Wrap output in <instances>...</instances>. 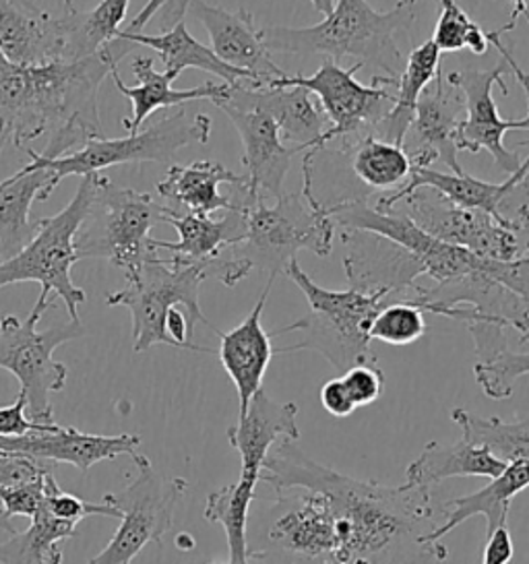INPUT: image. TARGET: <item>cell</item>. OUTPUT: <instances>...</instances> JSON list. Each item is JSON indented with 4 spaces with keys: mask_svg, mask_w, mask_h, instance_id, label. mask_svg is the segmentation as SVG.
I'll use <instances>...</instances> for the list:
<instances>
[{
    "mask_svg": "<svg viewBox=\"0 0 529 564\" xmlns=\"http://www.w3.org/2000/svg\"><path fill=\"white\" fill-rule=\"evenodd\" d=\"M529 375V351L519 354L509 348L498 349L488 360L474 366V377L486 398L503 401L512 395V384Z\"/></svg>",
    "mask_w": 529,
    "mask_h": 564,
    "instance_id": "41",
    "label": "cell"
},
{
    "mask_svg": "<svg viewBox=\"0 0 529 564\" xmlns=\"http://www.w3.org/2000/svg\"><path fill=\"white\" fill-rule=\"evenodd\" d=\"M278 438L292 443L300 438L298 405L280 403L264 389H259L250 399L247 412L238 414V422L228 429V441L240 455L242 480L259 484L264 459Z\"/></svg>",
    "mask_w": 529,
    "mask_h": 564,
    "instance_id": "23",
    "label": "cell"
},
{
    "mask_svg": "<svg viewBox=\"0 0 529 564\" xmlns=\"http://www.w3.org/2000/svg\"><path fill=\"white\" fill-rule=\"evenodd\" d=\"M116 37L127 40L134 46H148L151 51L158 52L164 61L165 70H174L179 75L184 68H198V70H205V73H212L215 77H219L224 84H238V82H247V79L255 82L252 75L247 70L231 67L224 61H219L212 48L203 46L191 35L184 21L176 23L172 30L158 35L118 32Z\"/></svg>",
    "mask_w": 529,
    "mask_h": 564,
    "instance_id": "32",
    "label": "cell"
},
{
    "mask_svg": "<svg viewBox=\"0 0 529 564\" xmlns=\"http://www.w3.org/2000/svg\"><path fill=\"white\" fill-rule=\"evenodd\" d=\"M212 564H219V563H212Z\"/></svg>",
    "mask_w": 529,
    "mask_h": 564,
    "instance_id": "55",
    "label": "cell"
},
{
    "mask_svg": "<svg viewBox=\"0 0 529 564\" xmlns=\"http://www.w3.org/2000/svg\"><path fill=\"white\" fill-rule=\"evenodd\" d=\"M42 505L46 507L50 514H54L56 519H63L68 523H82L83 519L87 517H110V519H120L122 513L120 509L112 507L110 502L101 500V502H89L83 498L75 497L71 492H65L58 481L54 478V474L50 471L44 481V500Z\"/></svg>",
    "mask_w": 529,
    "mask_h": 564,
    "instance_id": "42",
    "label": "cell"
},
{
    "mask_svg": "<svg viewBox=\"0 0 529 564\" xmlns=\"http://www.w3.org/2000/svg\"><path fill=\"white\" fill-rule=\"evenodd\" d=\"M137 46L115 37L94 56L44 67L11 65L0 73V117L11 143L28 150L48 134L40 155L56 160L82 150L94 139H106L99 120L98 94L104 79Z\"/></svg>",
    "mask_w": 529,
    "mask_h": 564,
    "instance_id": "2",
    "label": "cell"
},
{
    "mask_svg": "<svg viewBox=\"0 0 529 564\" xmlns=\"http://www.w3.org/2000/svg\"><path fill=\"white\" fill-rule=\"evenodd\" d=\"M517 145H521V148H529V139L528 141H521V143H517Z\"/></svg>",
    "mask_w": 529,
    "mask_h": 564,
    "instance_id": "54",
    "label": "cell"
},
{
    "mask_svg": "<svg viewBox=\"0 0 529 564\" xmlns=\"http://www.w3.org/2000/svg\"><path fill=\"white\" fill-rule=\"evenodd\" d=\"M418 0H399L391 11H377L368 0H335L327 18L311 28H261V40L269 52L323 56L339 63L352 56L358 63L375 65L389 79H399L406 56L397 46V34L415 19Z\"/></svg>",
    "mask_w": 529,
    "mask_h": 564,
    "instance_id": "3",
    "label": "cell"
},
{
    "mask_svg": "<svg viewBox=\"0 0 529 564\" xmlns=\"http://www.w3.org/2000/svg\"><path fill=\"white\" fill-rule=\"evenodd\" d=\"M242 174H234L228 167L212 160H198L188 166H170L164 178L155 184L158 195L165 200L170 212L207 214L231 212L230 195H222L219 186L242 184Z\"/></svg>",
    "mask_w": 529,
    "mask_h": 564,
    "instance_id": "29",
    "label": "cell"
},
{
    "mask_svg": "<svg viewBox=\"0 0 529 564\" xmlns=\"http://www.w3.org/2000/svg\"><path fill=\"white\" fill-rule=\"evenodd\" d=\"M188 13L203 23L212 40V51L226 65L247 70L259 85L285 77L273 63L271 52L261 40V30L247 9L228 11L205 0H191Z\"/></svg>",
    "mask_w": 529,
    "mask_h": 564,
    "instance_id": "21",
    "label": "cell"
},
{
    "mask_svg": "<svg viewBox=\"0 0 529 564\" xmlns=\"http://www.w3.org/2000/svg\"><path fill=\"white\" fill-rule=\"evenodd\" d=\"M164 205L148 193L112 183L98 172L87 216L75 236L79 261L104 259L118 267L127 282L134 280L158 249L149 236L155 221H162Z\"/></svg>",
    "mask_w": 529,
    "mask_h": 564,
    "instance_id": "7",
    "label": "cell"
},
{
    "mask_svg": "<svg viewBox=\"0 0 529 564\" xmlns=\"http://www.w3.org/2000/svg\"><path fill=\"white\" fill-rule=\"evenodd\" d=\"M389 212L412 219L418 228L493 261H519L529 257V230L517 232L498 224L495 217L465 209L430 186H420L396 203Z\"/></svg>",
    "mask_w": 529,
    "mask_h": 564,
    "instance_id": "14",
    "label": "cell"
},
{
    "mask_svg": "<svg viewBox=\"0 0 529 564\" xmlns=\"http://www.w3.org/2000/svg\"><path fill=\"white\" fill-rule=\"evenodd\" d=\"M44 316L32 308L25 321L13 315L0 318V368L15 375L28 399V414L37 424H54L50 395L65 389L66 366L54 360V349L66 341H75L85 335L82 321H68L65 325L37 332V323Z\"/></svg>",
    "mask_w": 529,
    "mask_h": 564,
    "instance_id": "12",
    "label": "cell"
},
{
    "mask_svg": "<svg viewBox=\"0 0 529 564\" xmlns=\"http://www.w3.org/2000/svg\"><path fill=\"white\" fill-rule=\"evenodd\" d=\"M528 486L529 459H519V462L507 464L505 471L493 478L488 486L479 488L478 492L446 500L441 509L445 521H443V525L430 531L427 542L430 544L441 542V538L449 531L460 528L462 523L476 514H482L486 519V538H488L498 528L507 525L512 498L517 497L519 492H523Z\"/></svg>",
    "mask_w": 529,
    "mask_h": 564,
    "instance_id": "28",
    "label": "cell"
},
{
    "mask_svg": "<svg viewBox=\"0 0 529 564\" xmlns=\"http://www.w3.org/2000/svg\"><path fill=\"white\" fill-rule=\"evenodd\" d=\"M420 186H430L439 191L451 203L465 209L484 212L495 217L505 228H511L517 232L529 230V155L519 170L509 174V178L500 184L479 181L465 172L446 174L432 167H412L408 184L380 197L375 209L380 214H387L396 203L408 197Z\"/></svg>",
    "mask_w": 529,
    "mask_h": 564,
    "instance_id": "16",
    "label": "cell"
},
{
    "mask_svg": "<svg viewBox=\"0 0 529 564\" xmlns=\"http://www.w3.org/2000/svg\"><path fill=\"white\" fill-rule=\"evenodd\" d=\"M98 172L82 176L77 193L71 203L56 216L37 219V234L32 242L9 261H0V288L13 283H40V296L33 308L46 311L54 306V300L65 302L71 321L79 318V306L85 304V292L77 288L71 278L73 265L79 261L75 236L87 216L89 203L94 197Z\"/></svg>",
    "mask_w": 529,
    "mask_h": 564,
    "instance_id": "6",
    "label": "cell"
},
{
    "mask_svg": "<svg viewBox=\"0 0 529 564\" xmlns=\"http://www.w3.org/2000/svg\"><path fill=\"white\" fill-rule=\"evenodd\" d=\"M131 0H101L91 11H66L63 15V63L94 56L115 40L127 18Z\"/></svg>",
    "mask_w": 529,
    "mask_h": 564,
    "instance_id": "34",
    "label": "cell"
},
{
    "mask_svg": "<svg viewBox=\"0 0 529 564\" xmlns=\"http://www.w3.org/2000/svg\"><path fill=\"white\" fill-rule=\"evenodd\" d=\"M314 158H302V193H281L276 205L269 207L264 197H255L245 183L231 186L234 207L245 214V240L234 245L240 259L252 269H263L269 278H278L283 267L296 259L300 250H311L325 259L333 250L335 221L327 205L314 195Z\"/></svg>",
    "mask_w": 529,
    "mask_h": 564,
    "instance_id": "4",
    "label": "cell"
},
{
    "mask_svg": "<svg viewBox=\"0 0 529 564\" xmlns=\"http://www.w3.org/2000/svg\"><path fill=\"white\" fill-rule=\"evenodd\" d=\"M347 247L344 257L349 288L364 294H382L389 300L408 299L406 292L415 290V280L424 269L412 252L379 234L342 230Z\"/></svg>",
    "mask_w": 529,
    "mask_h": 564,
    "instance_id": "19",
    "label": "cell"
},
{
    "mask_svg": "<svg viewBox=\"0 0 529 564\" xmlns=\"http://www.w3.org/2000/svg\"><path fill=\"white\" fill-rule=\"evenodd\" d=\"M255 82L226 84V91L215 98L217 106L240 134L242 141V164H245V184L250 195L261 197H281L285 174L292 164V158L302 153L300 148H288L281 141L280 127L264 112L252 91Z\"/></svg>",
    "mask_w": 529,
    "mask_h": 564,
    "instance_id": "15",
    "label": "cell"
},
{
    "mask_svg": "<svg viewBox=\"0 0 529 564\" xmlns=\"http://www.w3.org/2000/svg\"><path fill=\"white\" fill-rule=\"evenodd\" d=\"M276 278H269L264 283L263 292L252 306L250 315L231 332H217L222 346H219V362L228 372L238 401H240V414L247 412L248 403L252 395L263 389V379L269 362L273 360V344L271 333H267L261 325L264 304L271 294V288Z\"/></svg>",
    "mask_w": 529,
    "mask_h": 564,
    "instance_id": "24",
    "label": "cell"
},
{
    "mask_svg": "<svg viewBox=\"0 0 529 564\" xmlns=\"http://www.w3.org/2000/svg\"><path fill=\"white\" fill-rule=\"evenodd\" d=\"M512 554H515V546H512L511 531L505 525L486 538L482 564H509L512 561Z\"/></svg>",
    "mask_w": 529,
    "mask_h": 564,
    "instance_id": "46",
    "label": "cell"
},
{
    "mask_svg": "<svg viewBox=\"0 0 529 564\" xmlns=\"http://www.w3.org/2000/svg\"><path fill=\"white\" fill-rule=\"evenodd\" d=\"M352 172L360 183L375 191H397L410 181L412 162L401 145L366 137L352 153Z\"/></svg>",
    "mask_w": 529,
    "mask_h": 564,
    "instance_id": "38",
    "label": "cell"
},
{
    "mask_svg": "<svg viewBox=\"0 0 529 564\" xmlns=\"http://www.w3.org/2000/svg\"><path fill=\"white\" fill-rule=\"evenodd\" d=\"M11 65H13V63H9V61H7V56H4L2 51H0V73H2V70H7Z\"/></svg>",
    "mask_w": 529,
    "mask_h": 564,
    "instance_id": "50",
    "label": "cell"
},
{
    "mask_svg": "<svg viewBox=\"0 0 529 564\" xmlns=\"http://www.w3.org/2000/svg\"><path fill=\"white\" fill-rule=\"evenodd\" d=\"M319 399H321L323 408H325L333 417H337V420L347 417V415H352L356 412V408L352 405V401L347 398L346 387H344V382H342L339 377L331 379V381L325 382V384L321 387Z\"/></svg>",
    "mask_w": 529,
    "mask_h": 564,
    "instance_id": "45",
    "label": "cell"
},
{
    "mask_svg": "<svg viewBox=\"0 0 529 564\" xmlns=\"http://www.w3.org/2000/svg\"><path fill=\"white\" fill-rule=\"evenodd\" d=\"M188 4H191V0H164L160 13L155 15L160 30L168 32V30H172L176 23L184 21V15L188 13Z\"/></svg>",
    "mask_w": 529,
    "mask_h": 564,
    "instance_id": "47",
    "label": "cell"
},
{
    "mask_svg": "<svg viewBox=\"0 0 529 564\" xmlns=\"http://www.w3.org/2000/svg\"><path fill=\"white\" fill-rule=\"evenodd\" d=\"M507 464L496 459L488 448L474 447L467 441L445 445L432 441L422 448L420 457L410 464L406 481L413 486L430 488L449 478H496L505 471Z\"/></svg>",
    "mask_w": 529,
    "mask_h": 564,
    "instance_id": "31",
    "label": "cell"
},
{
    "mask_svg": "<svg viewBox=\"0 0 529 564\" xmlns=\"http://www.w3.org/2000/svg\"><path fill=\"white\" fill-rule=\"evenodd\" d=\"M66 4V11H75V0H63Z\"/></svg>",
    "mask_w": 529,
    "mask_h": 564,
    "instance_id": "53",
    "label": "cell"
},
{
    "mask_svg": "<svg viewBox=\"0 0 529 564\" xmlns=\"http://www.w3.org/2000/svg\"><path fill=\"white\" fill-rule=\"evenodd\" d=\"M58 181L50 167L32 164L0 181V259L9 261L25 249L37 234L32 221L33 200H48Z\"/></svg>",
    "mask_w": 529,
    "mask_h": 564,
    "instance_id": "25",
    "label": "cell"
},
{
    "mask_svg": "<svg viewBox=\"0 0 529 564\" xmlns=\"http://www.w3.org/2000/svg\"><path fill=\"white\" fill-rule=\"evenodd\" d=\"M463 120V91L446 79L443 68H439L436 77L422 91L403 139V150L410 155L412 167H430L434 162H443L453 174H462L457 155Z\"/></svg>",
    "mask_w": 529,
    "mask_h": 564,
    "instance_id": "18",
    "label": "cell"
},
{
    "mask_svg": "<svg viewBox=\"0 0 529 564\" xmlns=\"http://www.w3.org/2000/svg\"><path fill=\"white\" fill-rule=\"evenodd\" d=\"M139 434H85L73 426L52 424L46 431H33L21 436H0V451L32 457L50 464H68L77 467L83 476L99 464L120 455L132 457L139 453Z\"/></svg>",
    "mask_w": 529,
    "mask_h": 564,
    "instance_id": "20",
    "label": "cell"
},
{
    "mask_svg": "<svg viewBox=\"0 0 529 564\" xmlns=\"http://www.w3.org/2000/svg\"><path fill=\"white\" fill-rule=\"evenodd\" d=\"M339 379L344 382L347 398L356 410L373 405L382 398L385 375L380 372L377 365L354 366V368L346 370Z\"/></svg>",
    "mask_w": 529,
    "mask_h": 564,
    "instance_id": "43",
    "label": "cell"
},
{
    "mask_svg": "<svg viewBox=\"0 0 529 564\" xmlns=\"http://www.w3.org/2000/svg\"><path fill=\"white\" fill-rule=\"evenodd\" d=\"M176 544H179V547L184 550V547L195 546V540H193L188 533H181V535H179V540H176Z\"/></svg>",
    "mask_w": 529,
    "mask_h": 564,
    "instance_id": "49",
    "label": "cell"
},
{
    "mask_svg": "<svg viewBox=\"0 0 529 564\" xmlns=\"http://www.w3.org/2000/svg\"><path fill=\"white\" fill-rule=\"evenodd\" d=\"M259 484L327 497L339 538L337 564H443L449 556L445 544L427 542L434 530L430 488L349 478L306 457L292 441L269 453Z\"/></svg>",
    "mask_w": 529,
    "mask_h": 564,
    "instance_id": "1",
    "label": "cell"
},
{
    "mask_svg": "<svg viewBox=\"0 0 529 564\" xmlns=\"http://www.w3.org/2000/svg\"><path fill=\"white\" fill-rule=\"evenodd\" d=\"M63 15L54 18L33 0H0V51L17 67L63 63Z\"/></svg>",
    "mask_w": 529,
    "mask_h": 564,
    "instance_id": "22",
    "label": "cell"
},
{
    "mask_svg": "<svg viewBox=\"0 0 529 564\" xmlns=\"http://www.w3.org/2000/svg\"><path fill=\"white\" fill-rule=\"evenodd\" d=\"M512 2V13L509 21L505 23V25H500V30L505 32V34H509L511 30H515V25H517V21L519 18H526L529 13L528 2L529 0H511Z\"/></svg>",
    "mask_w": 529,
    "mask_h": 564,
    "instance_id": "48",
    "label": "cell"
},
{
    "mask_svg": "<svg viewBox=\"0 0 529 564\" xmlns=\"http://www.w3.org/2000/svg\"><path fill=\"white\" fill-rule=\"evenodd\" d=\"M257 488V481L240 478L207 497L203 514L209 523H217L226 531L230 564H248V519Z\"/></svg>",
    "mask_w": 529,
    "mask_h": 564,
    "instance_id": "37",
    "label": "cell"
},
{
    "mask_svg": "<svg viewBox=\"0 0 529 564\" xmlns=\"http://www.w3.org/2000/svg\"><path fill=\"white\" fill-rule=\"evenodd\" d=\"M434 46L443 52L472 51L474 54H486L490 48L488 34L476 21L467 15V11L455 0H441V15L430 37Z\"/></svg>",
    "mask_w": 529,
    "mask_h": 564,
    "instance_id": "39",
    "label": "cell"
},
{
    "mask_svg": "<svg viewBox=\"0 0 529 564\" xmlns=\"http://www.w3.org/2000/svg\"><path fill=\"white\" fill-rule=\"evenodd\" d=\"M212 137V118L207 115H188L184 106L176 112L155 120L139 133L122 139H94L82 150L73 151L56 160H46L37 151L28 148L30 164L35 167H50L61 183L66 176H85L101 172L106 167L139 162H170L176 151L191 145H207Z\"/></svg>",
    "mask_w": 529,
    "mask_h": 564,
    "instance_id": "10",
    "label": "cell"
},
{
    "mask_svg": "<svg viewBox=\"0 0 529 564\" xmlns=\"http://www.w3.org/2000/svg\"><path fill=\"white\" fill-rule=\"evenodd\" d=\"M507 63L500 61L490 70H457L449 73L446 79L457 85L465 98V120L460 131V151H488L495 160L496 167L505 174L517 172L523 164L521 155L517 151L505 148V133L509 131H529V122L526 118L521 120H505L498 115L493 87L498 85L505 96L511 94L509 85L505 82L507 77Z\"/></svg>",
    "mask_w": 529,
    "mask_h": 564,
    "instance_id": "17",
    "label": "cell"
},
{
    "mask_svg": "<svg viewBox=\"0 0 529 564\" xmlns=\"http://www.w3.org/2000/svg\"><path fill=\"white\" fill-rule=\"evenodd\" d=\"M519 344H521V346L529 344V327L526 329V332L521 333V337H519Z\"/></svg>",
    "mask_w": 529,
    "mask_h": 564,
    "instance_id": "52",
    "label": "cell"
},
{
    "mask_svg": "<svg viewBox=\"0 0 529 564\" xmlns=\"http://www.w3.org/2000/svg\"><path fill=\"white\" fill-rule=\"evenodd\" d=\"M255 98L264 112L280 127L281 141L285 145L316 150L321 137L331 129L330 118L325 117L321 104L311 98V91L302 87H271L252 84Z\"/></svg>",
    "mask_w": 529,
    "mask_h": 564,
    "instance_id": "30",
    "label": "cell"
},
{
    "mask_svg": "<svg viewBox=\"0 0 529 564\" xmlns=\"http://www.w3.org/2000/svg\"><path fill=\"white\" fill-rule=\"evenodd\" d=\"M363 68V63L344 68L331 58H323V65L311 77L285 75L267 84L271 87H302L311 91L319 98L325 117L330 118L331 129L321 137L316 150L304 153L316 158L333 145L337 153L342 151L349 155L366 137H375L382 118L396 104L393 89L397 82L389 77H373V84L363 85L356 79V73Z\"/></svg>",
    "mask_w": 529,
    "mask_h": 564,
    "instance_id": "8",
    "label": "cell"
},
{
    "mask_svg": "<svg viewBox=\"0 0 529 564\" xmlns=\"http://www.w3.org/2000/svg\"><path fill=\"white\" fill-rule=\"evenodd\" d=\"M441 67V51L429 40L422 46L413 48L406 61V68L399 75L396 87V104L391 112L382 118L375 137L396 143L403 148V139L412 124L415 106L422 91L429 87L430 82L436 77Z\"/></svg>",
    "mask_w": 529,
    "mask_h": 564,
    "instance_id": "33",
    "label": "cell"
},
{
    "mask_svg": "<svg viewBox=\"0 0 529 564\" xmlns=\"http://www.w3.org/2000/svg\"><path fill=\"white\" fill-rule=\"evenodd\" d=\"M162 221L174 226L181 238L179 242H165L153 238V247L158 250H168L172 254V261L184 265L201 267L212 261L226 247L242 242L247 232L245 214L238 207L226 212L222 219H212L207 214L193 212H170L165 207Z\"/></svg>",
    "mask_w": 529,
    "mask_h": 564,
    "instance_id": "26",
    "label": "cell"
},
{
    "mask_svg": "<svg viewBox=\"0 0 529 564\" xmlns=\"http://www.w3.org/2000/svg\"><path fill=\"white\" fill-rule=\"evenodd\" d=\"M28 399L19 391L15 401L9 408H0V436H21L33 431H46L52 424H37L28 415Z\"/></svg>",
    "mask_w": 529,
    "mask_h": 564,
    "instance_id": "44",
    "label": "cell"
},
{
    "mask_svg": "<svg viewBox=\"0 0 529 564\" xmlns=\"http://www.w3.org/2000/svg\"><path fill=\"white\" fill-rule=\"evenodd\" d=\"M460 7L463 9H467V7H476L478 4V0H455Z\"/></svg>",
    "mask_w": 529,
    "mask_h": 564,
    "instance_id": "51",
    "label": "cell"
},
{
    "mask_svg": "<svg viewBox=\"0 0 529 564\" xmlns=\"http://www.w3.org/2000/svg\"><path fill=\"white\" fill-rule=\"evenodd\" d=\"M451 420L462 429L463 441L488 448L496 459L512 464L529 459V417L505 422L500 417H479L463 408L451 410Z\"/></svg>",
    "mask_w": 529,
    "mask_h": 564,
    "instance_id": "36",
    "label": "cell"
},
{
    "mask_svg": "<svg viewBox=\"0 0 529 564\" xmlns=\"http://www.w3.org/2000/svg\"><path fill=\"white\" fill-rule=\"evenodd\" d=\"M205 275L195 265L176 263L172 259H153L141 269V273L127 282V288L110 292L106 296L108 306H122L131 313L132 349L143 354L153 346H174L165 333V318L174 306L186 311L193 327L205 325L217 333L203 315L198 304L201 283Z\"/></svg>",
    "mask_w": 529,
    "mask_h": 564,
    "instance_id": "11",
    "label": "cell"
},
{
    "mask_svg": "<svg viewBox=\"0 0 529 564\" xmlns=\"http://www.w3.org/2000/svg\"><path fill=\"white\" fill-rule=\"evenodd\" d=\"M427 321L424 311L410 299L391 300L380 308L370 327V339L389 346H410L424 337Z\"/></svg>",
    "mask_w": 529,
    "mask_h": 564,
    "instance_id": "40",
    "label": "cell"
},
{
    "mask_svg": "<svg viewBox=\"0 0 529 564\" xmlns=\"http://www.w3.org/2000/svg\"><path fill=\"white\" fill-rule=\"evenodd\" d=\"M259 525V544H248V563L337 564L339 538L325 495L309 488H271Z\"/></svg>",
    "mask_w": 529,
    "mask_h": 564,
    "instance_id": "9",
    "label": "cell"
},
{
    "mask_svg": "<svg viewBox=\"0 0 529 564\" xmlns=\"http://www.w3.org/2000/svg\"><path fill=\"white\" fill-rule=\"evenodd\" d=\"M283 275L296 283L306 296L311 313L292 325L271 332V337L285 333L302 335L294 346L273 348V356L304 349L316 351L342 375L354 366L377 365V358L370 354V327L380 308L391 300L382 294H364L354 288L344 292L327 290L314 282L298 259L283 267Z\"/></svg>",
    "mask_w": 529,
    "mask_h": 564,
    "instance_id": "5",
    "label": "cell"
},
{
    "mask_svg": "<svg viewBox=\"0 0 529 564\" xmlns=\"http://www.w3.org/2000/svg\"><path fill=\"white\" fill-rule=\"evenodd\" d=\"M132 75L139 79L137 87H129L122 82L118 67L112 68L110 77L115 82L116 89L132 104V117L122 118V127L129 134L139 133L155 110L160 108H176L188 101H214L226 91V84H205L195 89H172V84L181 77L174 70L158 73L153 67V58L148 56H134L131 65Z\"/></svg>",
    "mask_w": 529,
    "mask_h": 564,
    "instance_id": "27",
    "label": "cell"
},
{
    "mask_svg": "<svg viewBox=\"0 0 529 564\" xmlns=\"http://www.w3.org/2000/svg\"><path fill=\"white\" fill-rule=\"evenodd\" d=\"M75 531L77 523L56 519L40 505L32 525L0 544V564H63V544Z\"/></svg>",
    "mask_w": 529,
    "mask_h": 564,
    "instance_id": "35",
    "label": "cell"
},
{
    "mask_svg": "<svg viewBox=\"0 0 529 564\" xmlns=\"http://www.w3.org/2000/svg\"><path fill=\"white\" fill-rule=\"evenodd\" d=\"M131 459L137 465V478L122 492L104 497L120 509V528L89 564H131L148 544L162 546V538L172 530L174 509L186 495L188 481L164 478L141 453H134Z\"/></svg>",
    "mask_w": 529,
    "mask_h": 564,
    "instance_id": "13",
    "label": "cell"
}]
</instances>
